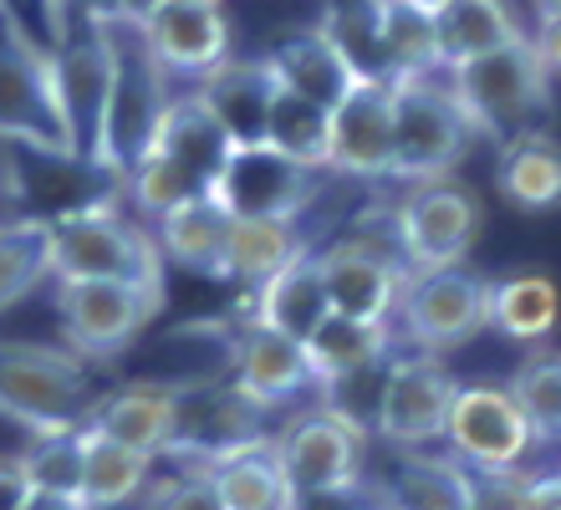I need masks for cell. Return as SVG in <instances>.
I'll use <instances>...</instances> for the list:
<instances>
[{"label":"cell","mask_w":561,"mask_h":510,"mask_svg":"<svg viewBox=\"0 0 561 510\" xmlns=\"http://www.w3.org/2000/svg\"><path fill=\"white\" fill-rule=\"evenodd\" d=\"M51 281H123L163 296V250L153 230L107 204L51 215Z\"/></svg>","instance_id":"6da1fadb"},{"label":"cell","mask_w":561,"mask_h":510,"mask_svg":"<svg viewBox=\"0 0 561 510\" xmlns=\"http://www.w3.org/2000/svg\"><path fill=\"white\" fill-rule=\"evenodd\" d=\"M0 138H11L42 159L77 163L57 92V57L15 21L5 0H0Z\"/></svg>","instance_id":"7a4b0ae2"},{"label":"cell","mask_w":561,"mask_h":510,"mask_svg":"<svg viewBox=\"0 0 561 510\" xmlns=\"http://www.w3.org/2000/svg\"><path fill=\"white\" fill-rule=\"evenodd\" d=\"M103 398L92 394L88 363L46 342H0V413L31 434L88 429Z\"/></svg>","instance_id":"3957f363"},{"label":"cell","mask_w":561,"mask_h":510,"mask_svg":"<svg viewBox=\"0 0 561 510\" xmlns=\"http://www.w3.org/2000/svg\"><path fill=\"white\" fill-rule=\"evenodd\" d=\"M107 36H113V102H107L98 169H107L118 184H128V174L148 159V148L159 144L174 92H169L163 61L148 52L144 31L128 26V21H113Z\"/></svg>","instance_id":"277c9868"},{"label":"cell","mask_w":561,"mask_h":510,"mask_svg":"<svg viewBox=\"0 0 561 510\" xmlns=\"http://www.w3.org/2000/svg\"><path fill=\"white\" fill-rule=\"evenodd\" d=\"M444 88L459 102L470 133L511 144L547 107L551 72H547V61H541V52H536V42L526 36V42L505 46V52H490V57L470 61V67H455Z\"/></svg>","instance_id":"5b68a950"},{"label":"cell","mask_w":561,"mask_h":510,"mask_svg":"<svg viewBox=\"0 0 561 510\" xmlns=\"http://www.w3.org/2000/svg\"><path fill=\"white\" fill-rule=\"evenodd\" d=\"M470 144V123L444 82L409 77L393 82V179L434 184L459 163Z\"/></svg>","instance_id":"8992f818"},{"label":"cell","mask_w":561,"mask_h":510,"mask_svg":"<svg viewBox=\"0 0 561 510\" xmlns=\"http://www.w3.org/2000/svg\"><path fill=\"white\" fill-rule=\"evenodd\" d=\"M159 302L163 296L123 281H57L61 348L77 352L82 363H107L153 321Z\"/></svg>","instance_id":"52a82bcc"},{"label":"cell","mask_w":561,"mask_h":510,"mask_svg":"<svg viewBox=\"0 0 561 510\" xmlns=\"http://www.w3.org/2000/svg\"><path fill=\"white\" fill-rule=\"evenodd\" d=\"M399 327L414 342V352L459 348L490 327V281L449 265V271H414L399 302Z\"/></svg>","instance_id":"ba28073f"},{"label":"cell","mask_w":561,"mask_h":510,"mask_svg":"<svg viewBox=\"0 0 561 510\" xmlns=\"http://www.w3.org/2000/svg\"><path fill=\"white\" fill-rule=\"evenodd\" d=\"M474 235H480V200L449 179L414 184L393 209V240L409 271H449L465 261Z\"/></svg>","instance_id":"9c48e42d"},{"label":"cell","mask_w":561,"mask_h":510,"mask_svg":"<svg viewBox=\"0 0 561 510\" xmlns=\"http://www.w3.org/2000/svg\"><path fill=\"white\" fill-rule=\"evenodd\" d=\"M51 57H57V92L67 133H72V154L77 163L98 169L107 102H113V36L107 26H77L51 42Z\"/></svg>","instance_id":"30bf717a"},{"label":"cell","mask_w":561,"mask_h":510,"mask_svg":"<svg viewBox=\"0 0 561 510\" xmlns=\"http://www.w3.org/2000/svg\"><path fill=\"white\" fill-rule=\"evenodd\" d=\"M444 439L465 469H520V460L536 450L526 413L516 408L511 388H495V383H470V388L459 383Z\"/></svg>","instance_id":"8fae6325"},{"label":"cell","mask_w":561,"mask_h":510,"mask_svg":"<svg viewBox=\"0 0 561 510\" xmlns=\"http://www.w3.org/2000/svg\"><path fill=\"white\" fill-rule=\"evenodd\" d=\"M455 398H459L455 373L434 352H399L393 378H388L378 439H388L393 450H424V444L449 434Z\"/></svg>","instance_id":"7c38bea8"},{"label":"cell","mask_w":561,"mask_h":510,"mask_svg":"<svg viewBox=\"0 0 561 510\" xmlns=\"http://www.w3.org/2000/svg\"><path fill=\"white\" fill-rule=\"evenodd\" d=\"M261 413L266 408H255L236 383L230 388L225 383H190V388H179V429L169 454H194L199 469H215L225 454L271 439L261 429Z\"/></svg>","instance_id":"4fadbf2b"},{"label":"cell","mask_w":561,"mask_h":510,"mask_svg":"<svg viewBox=\"0 0 561 510\" xmlns=\"http://www.w3.org/2000/svg\"><path fill=\"white\" fill-rule=\"evenodd\" d=\"M215 200L230 209V219H296L317 200V174L266 144L236 148Z\"/></svg>","instance_id":"5bb4252c"},{"label":"cell","mask_w":561,"mask_h":510,"mask_svg":"<svg viewBox=\"0 0 561 510\" xmlns=\"http://www.w3.org/2000/svg\"><path fill=\"white\" fill-rule=\"evenodd\" d=\"M363 450H368V439L357 429H347L342 419H332L327 408L296 413L276 434V454L286 465V475H291L296 496L363 480Z\"/></svg>","instance_id":"9a60e30c"},{"label":"cell","mask_w":561,"mask_h":510,"mask_svg":"<svg viewBox=\"0 0 561 510\" xmlns=\"http://www.w3.org/2000/svg\"><path fill=\"white\" fill-rule=\"evenodd\" d=\"M317 261H322L332 311L353 321H388L399 311L409 276H414L409 265H399L388 250L368 246V240H337Z\"/></svg>","instance_id":"2e32d148"},{"label":"cell","mask_w":561,"mask_h":510,"mask_svg":"<svg viewBox=\"0 0 561 510\" xmlns=\"http://www.w3.org/2000/svg\"><path fill=\"white\" fill-rule=\"evenodd\" d=\"M138 31L169 77H209L230 61V15L220 0H163Z\"/></svg>","instance_id":"e0dca14e"},{"label":"cell","mask_w":561,"mask_h":510,"mask_svg":"<svg viewBox=\"0 0 561 510\" xmlns=\"http://www.w3.org/2000/svg\"><path fill=\"white\" fill-rule=\"evenodd\" d=\"M337 174H393V82H357L332 113V163Z\"/></svg>","instance_id":"ac0fdd59"},{"label":"cell","mask_w":561,"mask_h":510,"mask_svg":"<svg viewBox=\"0 0 561 510\" xmlns=\"http://www.w3.org/2000/svg\"><path fill=\"white\" fill-rule=\"evenodd\" d=\"M236 388L251 398L255 408L291 404V398H301L307 388H317L307 342H291V337H280L276 327L251 317V327H245L236 342Z\"/></svg>","instance_id":"d6986e66"},{"label":"cell","mask_w":561,"mask_h":510,"mask_svg":"<svg viewBox=\"0 0 561 510\" xmlns=\"http://www.w3.org/2000/svg\"><path fill=\"white\" fill-rule=\"evenodd\" d=\"M163 154V159H174L184 174L194 179V190L209 194L215 200V190H220L225 169H230V159H236V144H230V133L220 128V117L205 107V98L199 92H174V102H169V117H163L159 128V144H153ZM148 148V154H153Z\"/></svg>","instance_id":"ffe728a7"},{"label":"cell","mask_w":561,"mask_h":510,"mask_svg":"<svg viewBox=\"0 0 561 510\" xmlns=\"http://www.w3.org/2000/svg\"><path fill=\"white\" fill-rule=\"evenodd\" d=\"M276 72H271V61H220L209 77H199V98L215 117H220V128L230 133V144L236 148H261L266 144V123H271V102H276Z\"/></svg>","instance_id":"44dd1931"},{"label":"cell","mask_w":561,"mask_h":510,"mask_svg":"<svg viewBox=\"0 0 561 510\" xmlns=\"http://www.w3.org/2000/svg\"><path fill=\"white\" fill-rule=\"evenodd\" d=\"M88 429L118 439L138 454H169L179 429V388H169V383H123V388L103 394Z\"/></svg>","instance_id":"7402d4cb"},{"label":"cell","mask_w":561,"mask_h":510,"mask_svg":"<svg viewBox=\"0 0 561 510\" xmlns=\"http://www.w3.org/2000/svg\"><path fill=\"white\" fill-rule=\"evenodd\" d=\"M266 61H271V72H276L280 88L301 92V98L327 107V113H337L342 102H347V92L363 82V77L353 72V61L342 57L337 42H332L322 26H311V31H301V36H291V42H280Z\"/></svg>","instance_id":"603a6c76"},{"label":"cell","mask_w":561,"mask_h":510,"mask_svg":"<svg viewBox=\"0 0 561 510\" xmlns=\"http://www.w3.org/2000/svg\"><path fill=\"white\" fill-rule=\"evenodd\" d=\"M434 31H439V61L444 72L470 67V61L505 52V46L526 42L516 11L505 0H444L434 11Z\"/></svg>","instance_id":"cb8c5ba5"},{"label":"cell","mask_w":561,"mask_h":510,"mask_svg":"<svg viewBox=\"0 0 561 510\" xmlns=\"http://www.w3.org/2000/svg\"><path fill=\"white\" fill-rule=\"evenodd\" d=\"M230 230H236V219H230V209H225L220 200H190L153 225V240H159V250L174 265L194 271V276L225 281Z\"/></svg>","instance_id":"d4e9b609"},{"label":"cell","mask_w":561,"mask_h":510,"mask_svg":"<svg viewBox=\"0 0 561 510\" xmlns=\"http://www.w3.org/2000/svg\"><path fill=\"white\" fill-rule=\"evenodd\" d=\"M327 317H332V296H327V281H322V261L311 250L296 256L276 281H266L255 292V321L276 327L291 342H311V337L322 332Z\"/></svg>","instance_id":"484cf974"},{"label":"cell","mask_w":561,"mask_h":510,"mask_svg":"<svg viewBox=\"0 0 561 510\" xmlns=\"http://www.w3.org/2000/svg\"><path fill=\"white\" fill-rule=\"evenodd\" d=\"M209 475H215V490H220L225 510H291L296 506V485L276 454V434L225 454Z\"/></svg>","instance_id":"4316f807"},{"label":"cell","mask_w":561,"mask_h":510,"mask_svg":"<svg viewBox=\"0 0 561 510\" xmlns=\"http://www.w3.org/2000/svg\"><path fill=\"white\" fill-rule=\"evenodd\" d=\"M495 184L520 209H551V204H561V144L541 128L516 133L511 144H501Z\"/></svg>","instance_id":"83f0119b"},{"label":"cell","mask_w":561,"mask_h":510,"mask_svg":"<svg viewBox=\"0 0 561 510\" xmlns=\"http://www.w3.org/2000/svg\"><path fill=\"white\" fill-rule=\"evenodd\" d=\"M378 490H383L388 510H470L465 465L444 460V454L399 450V465H393V475Z\"/></svg>","instance_id":"f1b7e54d"},{"label":"cell","mask_w":561,"mask_h":510,"mask_svg":"<svg viewBox=\"0 0 561 510\" xmlns=\"http://www.w3.org/2000/svg\"><path fill=\"white\" fill-rule=\"evenodd\" d=\"M296 256H307V240L296 235V219H236L230 256H225V281H240V286L261 292Z\"/></svg>","instance_id":"f546056e"},{"label":"cell","mask_w":561,"mask_h":510,"mask_svg":"<svg viewBox=\"0 0 561 510\" xmlns=\"http://www.w3.org/2000/svg\"><path fill=\"white\" fill-rule=\"evenodd\" d=\"M561 321V292L541 271H516L490 286V327L511 342H541Z\"/></svg>","instance_id":"4dcf8cb0"},{"label":"cell","mask_w":561,"mask_h":510,"mask_svg":"<svg viewBox=\"0 0 561 510\" xmlns=\"http://www.w3.org/2000/svg\"><path fill=\"white\" fill-rule=\"evenodd\" d=\"M373 11H378V36H383V57L393 82L444 72L434 11H424L414 0H373Z\"/></svg>","instance_id":"1f68e13d"},{"label":"cell","mask_w":561,"mask_h":510,"mask_svg":"<svg viewBox=\"0 0 561 510\" xmlns=\"http://www.w3.org/2000/svg\"><path fill=\"white\" fill-rule=\"evenodd\" d=\"M153 485V454H138L118 439L88 429V475H82V506L88 510H118L128 500L148 496Z\"/></svg>","instance_id":"d6a6232c"},{"label":"cell","mask_w":561,"mask_h":510,"mask_svg":"<svg viewBox=\"0 0 561 510\" xmlns=\"http://www.w3.org/2000/svg\"><path fill=\"white\" fill-rule=\"evenodd\" d=\"M307 358H311V373H317V388L342 373H357L368 363H383L393 358V327L388 321H353V317H332L322 321V332L307 342Z\"/></svg>","instance_id":"836d02e7"},{"label":"cell","mask_w":561,"mask_h":510,"mask_svg":"<svg viewBox=\"0 0 561 510\" xmlns=\"http://www.w3.org/2000/svg\"><path fill=\"white\" fill-rule=\"evenodd\" d=\"M266 148L286 154L301 169H327L332 163V113L307 102L301 92L276 88V102H271V123H266Z\"/></svg>","instance_id":"e575fe53"},{"label":"cell","mask_w":561,"mask_h":510,"mask_svg":"<svg viewBox=\"0 0 561 510\" xmlns=\"http://www.w3.org/2000/svg\"><path fill=\"white\" fill-rule=\"evenodd\" d=\"M51 281V219L15 215L0 219V311Z\"/></svg>","instance_id":"d590c367"},{"label":"cell","mask_w":561,"mask_h":510,"mask_svg":"<svg viewBox=\"0 0 561 510\" xmlns=\"http://www.w3.org/2000/svg\"><path fill=\"white\" fill-rule=\"evenodd\" d=\"M15 469H21L26 490H46V496H77L82 500V475H88V429L36 434L26 450L15 454Z\"/></svg>","instance_id":"8d00e7d4"},{"label":"cell","mask_w":561,"mask_h":510,"mask_svg":"<svg viewBox=\"0 0 561 510\" xmlns=\"http://www.w3.org/2000/svg\"><path fill=\"white\" fill-rule=\"evenodd\" d=\"M393 363H399V352L393 358H383V363H368L357 367V373H342V378L322 383L317 388V398L327 408L332 419H342L347 429H357L363 439H378V429H383V398H388V378H393Z\"/></svg>","instance_id":"74e56055"},{"label":"cell","mask_w":561,"mask_h":510,"mask_svg":"<svg viewBox=\"0 0 561 510\" xmlns=\"http://www.w3.org/2000/svg\"><path fill=\"white\" fill-rule=\"evenodd\" d=\"M322 31L337 42V52L353 61V72L363 82H393L383 57V36H378V11L373 0H353V5H332L322 21Z\"/></svg>","instance_id":"f35d334b"},{"label":"cell","mask_w":561,"mask_h":510,"mask_svg":"<svg viewBox=\"0 0 561 510\" xmlns=\"http://www.w3.org/2000/svg\"><path fill=\"white\" fill-rule=\"evenodd\" d=\"M511 398L531 423L536 444H557L561 439V358H531L520 363L511 378Z\"/></svg>","instance_id":"ab89813d"},{"label":"cell","mask_w":561,"mask_h":510,"mask_svg":"<svg viewBox=\"0 0 561 510\" xmlns=\"http://www.w3.org/2000/svg\"><path fill=\"white\" fill-rule=\"evenodd\" d=\"M123 190L134 194V204L144 209V219H153L159 225L169 209H179V204H190V200H209V194H199L194 190V179L179 169L174 159H163L159 148L148 154L144 163H138L134 174H128V184Z\"/></svg>","instance_id":"60d3db41"},{"label":"cell","mask_w":561,"mask_h":510,"mask_svg":"<svg viewBox=\"0 0 561 510\" xmlns=\"http://www.w3.org/2000/svg\"><path fill=\"white\" fill-rule=\"evenodd\" d=\"M470 510H531L536 475L526 469H465Z\"/></svg>","instance_id":"b9f144b4"},{"label":"cell","mask_w":561,"mask_h":510,"mask_svg":"<svg viewBox=\"0 0 561 510\" xmlns=\"http://www.w3.org/2000/svg\"><path fill=\"white\" fill-rule=\"evenodd\" d=\"M144 510H225L215 475L209 469H190L179 480H153L144 496Z\"/></svg>","instance_id":"7bdbcfd3"},{"label":"cell","mask_w":561,"mask_h":510,"mask_svg":"<svg viewBox=\"0 0 561 510\" xmlns=\"http://www.w3.org/2000/svg\"><path fill=\"white\" fill-rule=\"evenodd\" d=\"M51 36H67L77 26H113L123 21V0H46Z\"/></svg>","instance_id":"ee69618b"},{"label":"cell","mask_w":561,"mask_h":510,"mask_svg":"<svg viewBox=\"0 0 561 510\" xmlns=\"http://www.w3.org/2000/svg\"><path fill=\"white\" fill-rule=\"evenodd\" d=\"M291 510H383V490L368 480L332 485V490H307V496H296Z\"/></svg>","instance_id":"f6af8a7d"},{"label":"cell","mask_w":561,"mask_h":510,"mask_svg":"<svg viewBox=\"0 0 561 510\" xmlns=\"http://www.w3.org/2000/svg\"><path fill=\"white\" fill-rule=\"evenodd\" d=\"M531 42H536V52H541V61H547V72L561 77V21H541Z\"/></svg>","instance_id":"bcb514c9"},{"label":"cell","mask_w":561,"mask_h":510,"mask_svg":"<svg viewBox=\"0 0 561 510\" xmlns=\"http://www.w3.org/2000/svg\"><path fill=\"white\" fill-rule=\"evenodd\" d=\"M15 510H88L77 496H46V490H26Z\"/></svg>","instance_id":"7dc6e473"},{"label":"cell","mask_w":561,"mask_h":510,"mask_svg":"<svg viewBox=\"0 0 561 510\" xmlns=\"http://www.w3.org/2000/svg\"><path fill=\"white\" fill-rule=\"evenodd\" d=\"M531 510H561V469H557V475H536Z\"/></svg>","instance_id":"c3c4849f"},{"label":"cell","mask_w":561,"mask_h":510,"mask_svg":"<svg viewBox=\"0 0 561 510\" xmlns=\"http://www.w3.org/2000/svg\"><path fill=\"white\" fill-rule=\"evenodd\" d=\"M531 11H536V26L541 21H561V0H531Z\"/></svg>","instance_id":"681fc988"},{"label":"cell","mask_w":561,"mask_h":510,"mask_svg":"<svg viewBox=\"0 0 561 510\" xmlns=\"http://www.w3.org/2000/svg\"><path fill=\"white\" fill-rule=\"evenodd\" d=\"M414 5H424V11H439L444 0H414Z\"/></svg>","instance_id":"f907efd6"},{"label":"cell","mask_w":561,"mask_h":510,"mask_svg":"<svg viewBox=\"0 0 561 510\" xmlns=\"http://www.w3.org/2000/svg\"><path fill=\"white\" fill-rule=\"evenodd\" d=\"M383 510H388V506H383Z\"/></svg>","instance_id":"816d5d0a"}]
</instances>
